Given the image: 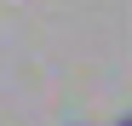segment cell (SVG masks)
I'll return each mask as SVG.
<instances>
[{
    "label": "cell",
    "mask_w": 132,
    "mask_h": 126,
    "mask_svg": "<svg viewBox=\"0 0 132 126\" xmlns=\"http://www.w3.org/2000/svg\"><path fill=\"white\" fill-rule=\"evenodd\" d=\"M121 126H132V115H126V120H121Z\"/></svg>",
    "instance_id": "6da1fadb"
}]
</instances>
